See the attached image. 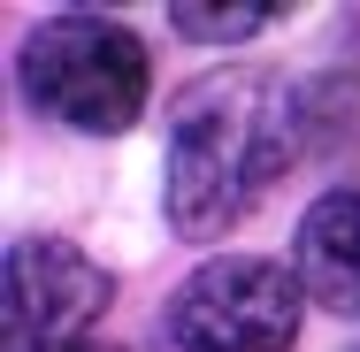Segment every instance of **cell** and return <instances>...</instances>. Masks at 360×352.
I'll use <instances>...</instances> for the list:
<instances>
[{"mask_svg": "<svg viewBox=\"0 0 360 352\" xmlns=\"http://www.w3.org/2000/svg\"><path fill=\"white\" fill-rule=\"evenodd\" d=\"M307 107L276 70H207L169 100L161 207L176 237H230L299 161Z\"/></svg>", "mask_w": 360, "mask_h": 352, "instance_id": "obj_1", "label": "cell"}, {"mask_svg": "<svg viewBox=\"0 0 360 352\" xmlns=\"http://www.w3.org/2000/svg\"><path fill=\"white\" fill-rule=\"evenodd\" d=\"M15 70H23V92H31L39 115L92 131V138L131 131L146 107V84H153L139 31L115 23V15H46L23 39Z\"/></svg>", "mask_w": 360, "mask_h": 352, "instance_id": "obj_2", "label": "cell"}, {"mask_svg": "<svg viewBox=\"0 0 360 352\" xmlns=\"http://www.w3.org/2000/svg\"><path fill=\"white\" fill-rule=\"evenodd\" d=\"M307 283L261 253H215L176 283L161 330L176 352H291Z\"/></svg>", "mask_w": 360, "mask_h": 352, "instance_id": "obj_3", "label": "cell"}, {"mask_svg": "<svg viewBox=\"0 0 360 352\" xmlns=\"http://www.w3.org/2000/svg\"><path fill=\"white\" fill-rule=\"evenodd\" d=\"M108 299H115V283H108V268L84 245L46 237V230H31V237L8 245V299H0L8 352H77V345H92V322L108 314Z\"/></svg>", "mask_w": 360, "mask_h": 352, "instance_id": "obj_4", "label": "cell"}, {"mask_svg": "<svg viewBox=\"0 0 360 352\" xmlns=\"http://www.w3.org/2000/svg\"><path fill=\"white\" fill-rule=\"evenodd\" d=\"M291 261L314 306L360 322V192H322L314 207L299 214V237H291Z\"/></svg>", "mask_w": 360, "mask_h": 352, "instance_id": "obj_5", "label": "cell"}, {"mask_svg": "<svg viewBox=\"0 0 360 352\" xmlns=\"http://www.w3.org/2000/svg\"><path fill=\"white\" fill-rule=\"evenodd\" d=\"M276 23V8H261V0H245V8H169V31H184V39H253V31H269Z\"/></svg>", "mask_w": 360, "mask_h": 352, "instance_id": "obj_6", "label": "cell"}, {"mask_svg": "<svg viewBox=\"0 0 360 352\" xmlns=\"http://www.w3.org/2000/svg\"><path fill=\"white\" fill-rule=\"evenodd\" d=\"M77 352H123V345H100V337H92V345H77Z\"/></svg>", "mask_w": 360, "mask_h": 352, "instance_id": "obj_7", "label": "cell"}]
</instances>
